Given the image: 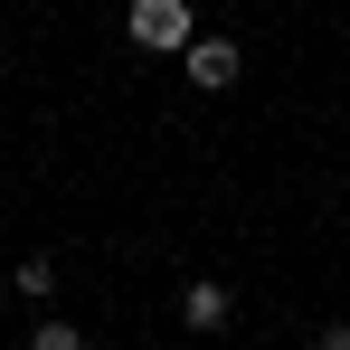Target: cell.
Returning a JSON list of instances; mask_svg holds the SVG:
<instances>
[{
    "instance_id": "cell-1",
    "label": "cell",
    "mask_w": 350,
    "mask_h": 350,
    "mask_svg": "<svg viewBox=\"0 0 350 350\" xmlns=\"http://www.w3.org/2000/svg\"><path fill=\"white\" fill-rule=\"evenodd\" d=\"M123 38L142 57H180L199 38V19H189V0H123Z\"/></svg>"
},
{
    "instance_id": "cell-6",
    "label": "cell",
    "mask_w": 350,
    "mask_h": 350,
    "mask_svg": "<svg viewBox=\"0 0 350 350\" xmlns=\"http://www.w3.org/2000/svg\"><path fill=\"white\" fill-rule=\"evenodd\" d=\"M312 350H350V322H322V332H312Z\"/></svg>"
},
{
    "instance_id": "cell-3",
    "label": "cell",
    "mask_w": 350,
    "mask_h": 350,
    "mask_svg": "<svg viewBox=\"0 0 350 350\" xmlns=\"http://www.w3.org/2000/svg\"><path fill=\"white\" fill-rule=\"evenodd\" d=\"M228 312H237V293L218 284V275H199V284L180 293V322H189V332H228Z\"/></svg>"
},
{
    "instance_id": "cell-4",
    "label": "cell",
    "mask_w": 350,
    "mask_h": 350,
    "mask_svg": "<svg viewBox=\"0 0 350 350\" xmlns=\"http://www.w3.org/2000/svg\"><path fill=\"white\" fill-rule=\"evenodd\" d=\"M10 284L29 293V303H48V293H57V256H19V275H10Z\"/></svg>"
},
{
    "instance_id": "cell-2",
    "label": "cell",
    "mask_w": 350,
    "mask_h": 350,
    "mask_svg": "<svg viewBox=\"0 0 350 350\" xmlns=\"http://www.w3.org/2000/svg\"><path fill=\"white\" fill-rule=\"evenodd\" d=\"M180 66H189V85H199V95H228L237 76H246V48H237V38H189Z\"/></svg>"
},
{
    "instance_id": "cell-5",
    "label": "cell",
    "mask_w": 350,
    "mask_h": 350,
    "mask_svg": "<svg viewBox=\"0 0 350 350\" xmlns=\"http://www.w3.org/2000/svg\"><path fill=\"white\" fill-rule=\"evenodd\" d=\"M29 350H85V332H76V322H38V332H29Z\"/></svg>"
}]
</instances>
